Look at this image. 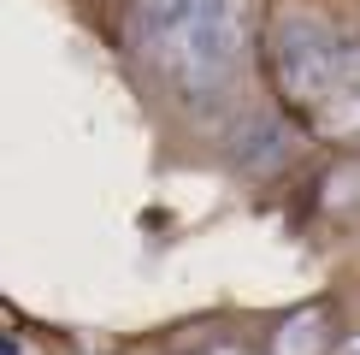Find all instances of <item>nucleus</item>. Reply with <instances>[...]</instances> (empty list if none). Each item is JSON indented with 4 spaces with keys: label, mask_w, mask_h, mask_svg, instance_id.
I'll list each match as a JSON object with an SVG mask.
<instances>
[{
    "label": "nucleus",
    "mask_w": 360,
    "mask_h": 355,
    "mask_svg": "<svg viewBox=\"0 0 360 355\" xmlns=\"http://www.w3.org/2000/svg\"><path fill=\"white\" fill-rule=\"evenodd\" d=\"M136 54L189 107H213L243 77L248 0H136Z\"/></svg>",
    "instance_id": "obj_1"
},
{
    "label": "nucleus",
    "mask_w": 360,
    "mask_h": 355,
    "mask_svg": "<svg viewBox=\"0 0 360 355\" xmlns=\"http://www.w3.org/2000/svg\"><path fill=\"white\" fill-rule=\"evenodd\" d=\"M342 66H349V42L325 18L283 12L272 24V71H278V89L295 113L331 125L337 101H342Z\"/></svg>",
    "instance_id": "obj_2"
},
{
    "label": "nucleus",
    "mask_w": 360,
    "mask_h": 355,
    "mask_svg": "<svg viewBox=\"0 0 360 355\" xmlns=\"http://www.w3.org/2000/svg\"><path fill=\"white\" fill-rule=\"evenodd\" d=\"M236 154H243L254 172H266V166H278V160L290 154V137H283V125H272V118H254L248 125V148H236Z\"/></svg>",
    "instance_id": "obj_3"
},
{
    "label": "nucleus",
    "mask_w": 360,
    "mask_h": 355,
    "mask_svg": "<svg viewBox=\"0 0 360 355\" xmlns=\"http://www.w3.org/2000/svg\"><path fill=\"white\" fill-rule=\"evenodd\" d=\"M331 125H360V36L349 42V66H342V101H337V118Z\"/></svg>",
    "instance_id": "obj_4"
},
{
    "label": "nucleus",
    "mask_w": 360,
    "mask_h": 355,
    "mask_svg": "<svg viewBox=\"0 0 360 355\" xmlns=\"http://www.w3.org/2000/svg\"><path fill=\"white\" fill-rule=\"evenodd\" d=\"M207 355H248V349H231V344H219V349H207Z\"/></svg>",
    "instance_id": "obj_5"
},
{
    "label": "nucleus",
    "mask_w": 360,
    "mask_h": 355,
    "mask_svg": "<svg viewBox=\"0 0 360 355\" xmlns=\"http://www.w3.org/2000/svg\"><path fill=\"white\" fill-rule=\"evenodd\" d=\"M337 355H360V337H349V344H342V349H337Z\"/></svg>",
    "instance_id": "obj_6"
}]
</instances>
